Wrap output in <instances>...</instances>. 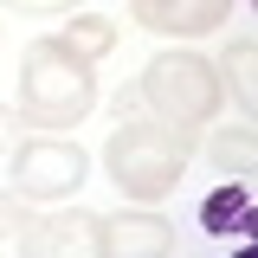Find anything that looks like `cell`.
I'll return each instance as SVG.
<instances>
[{
	"mask_svg": "<svg viewBox=\"0 0 258 258\" xmlns=\"http://www.w3.org/2000/svg\"><path fill=\"white\" fill-rule=\"evenodd\" d=\"M97 110V78L58 39H32L20 58V116L32 129H78Z\"/></svg>",
	"mask_w": 258,
	"mask_h": 258,
	"instance_id": "1",
	"label": "cell"
},
{
	"mask_svg": "<svg viewBox=\"0 0 258 258\" xmlns=\"http://www.w3.org/2000/svg\"><path fill=\"white\" fill-rule=\"evenodd\" d=\"M103 168H110V181L136 207H149V200L181 187V174H187V136H174L161 123H123L103 142Z\"/></svg>",
	"mask_w": 258,
	"mask_h": 258,
	"instance_id": "2",
	"label": "cell"
},
{
	"mask_svg": "<svg viewBox=\"0 0 258 258\" xmlns=\"http://www.w3.org/2000/svg\"><path fill=\"white\" fill-rule=\"evenodd\" d=\"M220 97H226V78L200 58V52H155L149 71H142V103H149L155 123L174 129V136L213 123V116H220Z\"/></svg>",
	"mask_w": 258,
	"mask_h": 258,
	"instance_id": "3",
	"label": "cell"
},
{
	"mask_svg": "<svg viewBox=\"0 0 258 258\" xmlns=\"http://www.w3.org/2000/svg\"><path fill=\"white\" fill-rule=\"evenodd\" d=\"M13 174V194L20 200H32V207H45V200H71V194L84 187V174H91V155L78 149V142H64V136H32V142H20L13 149V161H7Z\"/></svg>",
	"mask_w": 258,
	"mask_h": 258,
	"instance_id": "4",
	"label": "cell"
},
{
	"mask_svg": "<svg viewBox=\"0 0 258 258\" xmlns=\"http://www.w3.org/2000/svg\"><path fill=\"white\" fill-rule=\"evenodd\" d=\"M32 258H103V213L58 207L32 226Z\"/></svg>",
	"mask_w": 258,
	"mask_h": 258,
	"instance_id": "5",
	"label": "cell"
},
{
	"mask_svg": "<svg viewBox=\"0 0 258 258\" xmlns=\"http://www.w3.org/2000/svg\"><path fill=\"white\" fill-rule=\"evenodd\" d=\"M174 252V226L149 207L103 213V258H168Z\"/></svg>",
	"mask_w": 258,
	"mask_h": 258,
	"instance_id": "6",
	"label": "cell"
},
{
	"mask_svg": "<svg viewBox=\"0 0 258 258\" xmlns=\"http://www.w3.org/2000/svg\"><path fill=\"white\" fill-rule=\"evenodd\" d=\"M129 13H136V26H149V32H168V39H200V32L226 26L232 0H129Z\"/></svg>",
	"mask_w": 258,
	"mask_h": 258,
	"instance_id": "7",
	"label": "cell"
},
{
	"mask_svg": "<svg viewBox=\"0 0 258 258\" xmlns=\"http://www.w3.org/2000/svg\"><path fill=\"white\" fill-rule=\"evenodd\" d=\"M258 207H252V181H220V187L200 200V232L213 239H232V232H252Z\"/></svg>",
	"mask_w": 258,
	"mask_h": 258,
	"instance_id": "8",
	"label": "cell"
},
{
	"mask_svg": "<svg viewBox=\"0 0 258 258\" xmlns=\"http://www.w3.org/2000/svg\"><path fill=\"white\" fill-rule=\"evenodd\" d=\"M58 45H64V52H78L84 64H97L110 45H116V20H103V13H84V7H78L71 26L58 32Z\"/></svg>",
	"mask_w": 258,
	"mask_h": 258,
	"instance_id": "9",
	"label": "cell"
},
{
	"mask_svg": "<svg viewBox=\"0 0 258 258\" xmlns=\"http://www.w3.org/2000/svg\"><path fill=\"white\" fill-rule=\"evenodd\" d=\"M32 200H20L13 187H0V258H32Z\"/></svg>",
	"mask_w": 258,
	"mask_h": 258,
	"instance_id": "10",
	"label": "cell"
},
{
	"mask_svg": "<svg viewBox=\"0 0 258 258\" xmlns=\"http://www.w3.org/2000/svg\"><path fill=\"white\" fill-rule=\"evenodd\" d=\"M213 71H226V78H232V91H239V103H245V110L258 103V39H252V32H239Z\"/></svg>",
	"mask_w": 258,
	"mask_h": 258,
	"instance_id": "11",
	"label": "cell"
},
{
	"mask_svg": "<svg viewBox=\"0 0 258 258\" xmlns=\"http://www.w3.org/2000/svg\"><path fill=\"white\" fill-rule=\"evenodd\" d=\"M213 161H220L232 181H252V168H258V142H252V123H239V129H213Z\"/></svg>",
	"mask_w": 258,
	"mask_h": 258,
	"instance_id": "12",
	"label": "cell"
},
{
	"mask_svg": "<svg viewBox=\"0 0 258 258\" xmlns=\"http://www.w3.org/2000/svg\"><path fill=\"white\" fill-rule=\"evenodd\" d=\"M20 142H26V116L0 103V161H13V149H20Z\"/></svg>",
	"mask_w": 258,
	"mask_h": 258,
	"instance_id": "13",
	"label": "cell"
},
{
	"mask_svg": "<svg viewBox=\"0 0 258 258\" xmlns=\"http://www.w3.org/2000/svg\"><path fill=\"white\" fill-rule=\"evenodd\" d=\"M7 7H20V13H78L84 0H7Z\"/></svg>",
	"mask_w": 258,
	"mask_h": 258,
	"instance_id": "14",
	"label": "cell"
},
{
	"mask_svg": "<svg viewBox=\"0 0 258 258\" xmlns=\"http://www.w3.org/2000/svg\"><path fill=\"white\" fill-rule=\"evenodd\" d=\"M226 258H258V245H239V252H226Z\"/></svg>",
	"mask_w": 258,
	"mask_h": 258,
	"instance_id": "15",
	"label": "cell"
}]
</instances>
